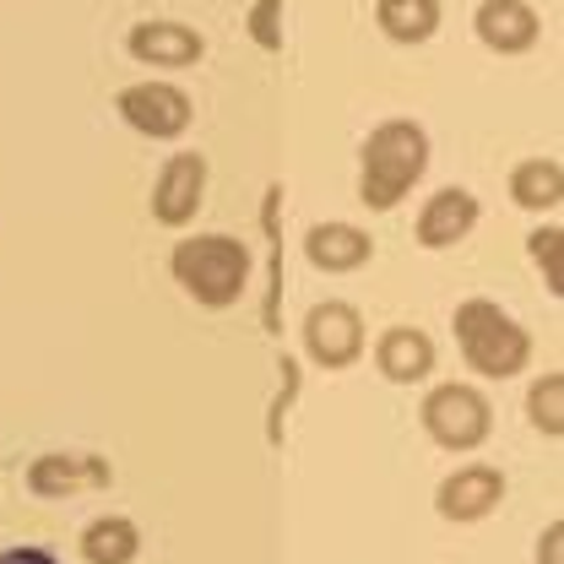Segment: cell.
Returning <instances> with one entry per match:
<instances>
[{
    "label": "cell",
    "instance_id": "obj_14",
    "mask_svg": "<svg viewBox=\"0 0 564 564\" xmlns=\"http://www.w3.org/2000/svg\"><path fill=\"white\" fill-rule=\"evenodd\" d=\"M375 369H380L391 386H419V380L434 375V337L419 332V326H391V332H380Z\"/></svg>",
    "mask_w": 564,
    "mask_h": 564
},
{
    "label": "cell",
    "instance_id": "obj_12",
    "mask_svg": "<svg viewBox=\"0 0 564 564\" xmlns=\"http://www.w3.org/2000/svg\"><path fill=\"white\" fill-rule=\"evenodd\" d=\"M109 462L104 456H87V451H50L28 467V489L39 499H70L82 489H109Z\"/></svg>",
    "mask_w": 564,
    "mask_h": 564
},
{
    "label": "cell",
    "instance_id": "obj_13",
    "mask_svg": "<svg viewBox=\"0 0 564 564\" xmlns=\"http://www.w3.org/2000/svg\"><path fill=\"white\" fill-rule=\"evenodd\" d=\"M304 261H310L315 272L348 278V272L375 261V239H369V228H358V223H315V228L304 234Z\"/></svg>",
    "mask_w": 564,
    "mask_h": 564
},
{
    "label": "cell",
    "instance_id": "obj_4",
    "mask_svg": "<svg viewBox=\"0 0 564 564\" xmlns=\"http://www.w3.org/2000/svg\"><path fill=\"white\" fill-rule=\"evenodd\" d=\"M419 423L440 451H456V456H462V451H478L494 434V408L478 386L445 380V386H434V391L423 397Z\"/></svg>",
    "mask_w": 564,
    "mask_h": 564
},
{
    "label": "cell",
    "instance_id": "obj_1",
    "mask_svg": "<svg viewBox=\"0 0 564 564\" xmlns=\"http://www.w3.org/2000/svg\"><path fill=\"white\" fill-rule=\"evenodd\" d=\"M429 174V131L419 120H380L358 147V202L369 212H397Z\"/></svg>",
    "mask_w": 564,
    "mask_h": 564
},
{
    "label": "cell",
    "instance_id": "obj_7",
    "mask_svg": "<svg viewBox=\"0 0 564 564\" xmlns=\"http://www.w3.org/2000/svg\"><path fill=\"white\" fill-rule=\"evenodd\" d=\"M202 207H207V158L202 152H174L152 180V217L163 228H191Z\"/></svg>",
    "mask_w": 564,
    "mask_h": 564
},
{
    "label": "cell",
    "instance_id": "obj_21",
    "mask_svg": "<svg viewBox=\"0 0 564 564\" xmlns=\"http://www.w3.org/2000/svg\"><path fill=\"white\" fill-rule=\"evenodd\" d=\"M538 564H564V516L543 527V538H538Z\"/></svg>",
    "mask_w": 564,
    "mask_h": 564
},
{
    "label": "cell",
    "instance_id": "obj_15",
    "mask_svg": "<svg viewBox=\"0 0 564 564\" xmlns=\"http://www.w3.org/2000/svg\"><path fill=\"white\" fill-rule=\"evenodd\" d=\"M510 202L521 212L564 207V163L560 158H521L510 169Z\"/></svg>",
    "mask_w": 564,
    "mask_h": 564
},
{
    "label": "cell",
    "instance_id": "obj_10",
    "mask_svg": "<svg viewBox=\"0 0 564 564\" xmlns=\"http://www.w3.org/2000/svg\"><path fill=\"white\" fill-rule=\"evenodd\" d=\"M478 223H484L478 196H473L467 185H445V191H434V196L419 207L413 234H419L423 250H456L462 239H473V228H478Z\"/></svg>",
    "mask_w": 564,
    "mask_h": 564
},
{
    "label": "cell",
    "instance_id": "obj_16",
    "mask_svg": "<svg viewBox=\"0 0 564 564\" xmlns=\"http://www.w3.org/2000/svg\"><path fill=\"white\" fill-rule=\"evenodd\" d=\"M440 0H375V22L391 44H429L440 33Z\"/></svg>",
    "mask_w": 564,
    "mask_h": 564
},
{
    "label": "cell",
    "instance_id": "obj_19",
    "mask_svg": "<svg viewBox=\"0 0 564 564\" xmlns=\"http://www.w3.org/2000/svg\"><path fill=\"white\" fill-rule=\"evenodd\" d=\"M527 256H532V267L543 272V288L564 299V228L554 223H543V228H532L527 234Z\"/></svg>",
    "mask_w": 564,
    "mask_h": 564
},
{
    "label": "cell",
    "instance_id": "obj_18",
    "mask_svg": "<svg viewBox=\"0 0 564 564\" xmlns=\"http://www.w3.org/2000/svg\"><path fill=\"white\" fill-rule=\"evenodd\" d=\"M527 419L538 434H549V440H564V369L554 375H538L532 380V391H527Z\"/></svg>",
    "mask_w": 564,
    "mask_h": 564
},
{
    "label": "cell",
    "instance_id": "obj_6",
    "mask_svg": "<svg viewBox=\"0 0 564 564\" xmlns=\"http://www.w3.org/2000/svg\"><path fill=\"white\" fill-rule=\"evenodd\" d=\"M299 332H304V358H310L315 369H352V364L364 358V348H369L364 315H358V304H348V299L315 304Z\"/></svg>",
    "mask_w": 564,
    "mask_h": 564
},
{
    "label": "cell",
    "instance_id": "obj_17",
    "mask_svg": "<svg viewBox=\"0 0 564 564\" xmlns=\"http://www.w3.org/2000/svg\"><path fill=\"white\" fill-rule=\"evenodd\" d=\"M141 554V527L131 516H98L82 532V560L87 564H131Z\"/></svg>",
    "mask_w": 564,
    "mask_h": 564
},
{
    "label": "cell",
    "instance_id": "obj_9",
    "mask_svg": "<svg viewBox=\"0 0 564 564\" xmlns=\"http://www.w3.org/2000/svg\"><path fill=\"white\" fill-rule=\"evenodd\" d=\"M499 499H505V473L489 462H467L434 489V510L456 527H473V521L499 510Z\"/></svg>",
    "mask_w": 564,
    "mask_h": 564
},
{
    "label": "cell",
    "instance_id": "obj_3",
    "mask_svg": "<svg viewBox=\"0 0 564 564\" xmlns=\"http://www.w3.org/2000/svg\"><path fill=\"white\" fill-rule=\"evenodd\" d=\"M451 326H456V348L467 358V369H478L484 380H516L532 364V332L494 299H462Z\"/></svg>",
    "mask_w": 564,
    "mask_h": 564
},
{
    "label": "cell",
    "instance_id": "obj_20",
    "mask_svg": "<svg viewBox=\"0 0 564 564\" xmlns=\"http://www.w3.org/2000/svg\"><path fill=\"white\" fill-rule=\"evenodd\" d=\"M245 28H250L256 50L278 55L282 50V0H256V6H250V17H245Z\"/></svg>",
    "mask_w": 564,
    "mask_h": 564
},
{
    "label": "cell",
    "instance_id": "obj_5",
    "mask_svg": "<svg viewBox=\"0 0 564 564\" xmlns=\"http://www.w3.org/2000/svg\"><path fill=\"white\" fill-rule=\"evenodd\" d=\"M115 109L120 120L147 141H180L196 120V104L180 82H163V76H147V82H131L115 93Z\"/></svg>",
    "mask_w": 564,
    "mask_h": 564
},
{
    "label": "cell",
    "instance_id": "obj_2",
    "mask_svg": "<svg viewBox=\"0 0 564 564\" xmlns=\"http://www.w3.org/2000/svg\"><path fill=\"white\" fill-rule=\"evenodd\" d=\"M169 272L202 310H228V304H239L250 293L256 261H250L245 239H234V234H196V239L174 245Z\"/></svg>",
    "mask_w": 564,
    "mask_h": 564
},
{
    "label": "cell",
    "instance_id": "obj_8",
    "mask_svg": "<svg viewBox=\"0 0 564 564\" xmlns=\"http://www.w3.org/2000/svg\"><path fill=\"white\" fill-rule=\"evenodd\" d=\"M126 50L137 66L152 70H191L207 55V39L191 28V22H174V17H147L126 33Z\"/></svg>",
    "mask_w": 564,
    "mask_h": 564
},
{
    "label": "cell",
    "instance_id": "obj_11",
    "mask_svg": "<svg viewBox=\"0 0 564 564\" xmlns=\"http://www.w3.org/2000/svg\"><path fill=\"white\" fill-rule=\"evenodd\" d=\"M473 33L494 55H527L543 39V17L532 0H484L473 11Z\"/></svg>",
    "mask_w": 564,
    "mask_h": 564
},
{
    "label": "cell",
    "instance_id": "obj_22",
    "mask_svg": "<svg viewBox=\"0 0 564 564\" xmlns=\"http://www.w3.org/2000/svg\"><path fill=\"white\" fill-rule=\"evenodd\" d=\"M0 564H61L55 554H44V549H6Z\"/></svg>",
    "mask_w": 564,
    "mask_h": 564
}]
</instances>
